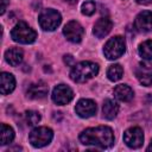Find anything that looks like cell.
I'll return each mask as SVG.
<instances>
[{
	"label": "cell",
	"instance_id": "1",
	"mask_svg": "<svg viewBox=\"0 0 152 152\" xmlns=\"http://www.w3.org/2000/svg\"><path fill=\"white\" fill-rule=\"evenodd\" d=\"M80 141L83 145H89L99 148L110 147L114 142V134L112 128L107 126H97L84 129L80 134Z\"/></svg>",
	"mask_w": 152,
	"mask_h": 152
},
{
	"label": "cell",
	"instance_id": "2",
	"mask_svg": "<svg viewBox=\"0 0 152 152\" xmlns=\"http://www.w3.org/2000/svg\"><path fill=\"white\" fill-rule=\"evenodd\" d=\"M97 72H99V65L96 63L84 61L74 65V68L70 71V77L74 82L82 83L96 76Z\"/></svg>",
	"mask_w": 152,
	"mask_h": 152
},
{
	"label": "cell",
	"instance_id": "3",
	"mask_svg": "<svg viewBox=\"0 0 152 152\" xmlns=\"http://www.w3.org/2000/svg\"><path fill=\"white\" fill-rule=\"evenodd\" d=\"M11 37L14 42L21 44H31L36 40L37 33L26 23L19 21L11 31Z\"/></svg>",
	"mask_w": 152,
	"mask_h": 152
},
{
	"label": "cell",
	"instance_id": "4",
	"mask_svg": "<svg viewBox=\"0 0 152 152\" xmlns=\"http://www.w3.org/2000/svg\"><path fill=\"white\" fill-rule=\"evenodd\" d=\"M125 50H126L125 39L121 36H115L106 43L103 48V53L108 59H116L124 55Z\"/></svg>",
	"mask_w": 152,
	"mask_h": 152
},
{
	"label": "cell",
	"instance_id": "5",
	"mask_svg": "<svg viewBox=\"0 0 152 152\" xmlns=\"http://www.w3.org/2000/svg\"><path fill=\"white\" fill-rule=\"evenodd\" d=\"M61 20H62L61 14L52 8L44 10L38 17L39 25L45 31H53L55 28H57L58 25L61 24Z\"/></svg>",
	"mask_w": 152,
	"mask_h": 152
},
{
	"label": "cell",
	"instance_id": "6",
	"mask_svg": "<svg viewBox=\"0 0 152 152\" xmlns=\"http://www.w3.org/2000/svg\"><path fill=\"white\" fill-rule=\"evenodd\" d=\"M53 138V132L49 127H37L32 129V132L28 135L30 142L34 147H43L51 142Z\"/></svg>",
	"mask_w": 152,
	"mask_h": 152
},
{
	"label": "cell",
	"instance_id": "7",
	"mask_svg": "<svg viewBox=\"0 0 152 152\" xmlns=\"http://www.w3.org/2000/svg\"><path fill=\"white\" fill-rule=\"evenodd\" d=\"M124 141L131 148H138L144 142V133L139 127H131L124 133Z\"/></svg>",
	"mask_w": 152,
	"mask_h": 152
},
{
	"label": "cell",
	"instance_id": "8",
	"mask_svg": "<svg viewBox=\"0 0 152 152\" xmlns=\"http://www.w3.org/2000/svg\"><path fill=\"white\" fill-rule=\"evenodd\" d=\"M83 33H84L83 27L80 25V23L75 20L69 21L63 28V34L68 40L72 43H80L83 38Z\"/></svg>",
	"mask_w": 152,
	"mask_h": 152
},
{
	"label": "cell",
	"instance_id": "9",
	"mask_svg": "<svg viewBox=\"0 0 152 152\" xmlns=\"http://www.w3.org/2000/svg\"><path fill=\"white\" fill-rule=\"evenodd\" d=\"M74 97V91L65 84H58L52 91V100L57 104H66Z\"/></svg>",
	"mask_w": 152,
	"mask_h": 152
},
{
	"label": "cell",
	"instance_id": "10",
	"mask_svg": "<svg viewBox=\"0 0 152 152\" xmlns=\"http://www.w3.org/2000/svg\"><path fill=\"white\" fill-rule=\"evenodd\" d=\"M135 76L142 86H152V63L141 62L135 69Z\"/></svg>",
	"mask_w": 152,
	"mask_h": 152
},
{
	"label": "cell",
	"instance_id": "11",
	"mask_svg": "<svg viewBox=\"0 0 152 152\" xmlns=\"http://www.w3.org/2000/svg\"><path fill=\"white\" fill-rule=\"evenodd\" d=\"M75 110L81 118H89L96 113V103L89 99H82L77 102Z\"/></svg>",
	"mask_w": 152,
	"mask_h": 152
},
{
	"label": "cell",
	"instance_id": "12",
	"mask_svg": "<svg viewBox=\"0 0 152 152\" xmlns=\"http://www.w3.org/2000/svg\"><path fill=\"white\" fill-rule=\"evenodd\" d=\"M134 26L140 32H148L152 30V12L142 11L140 12L134 20Z\"/></svg>",
	"mask_w": 152,
	"mask_h": 152
},
{
	"label": "cell",
	"instance_id": "13",
	"mask_svg": "<svg viewBox=\"0 0 152 152\" xmlns=\"http://www.w3.org/2000/svg\"><path fill=\"white\" fill-rule=\"evenodd\" d=\"M112 26H113V23H112L110 19H108V18H100L95 23V25H94L93 33L97 38H103L104 36H107L110 32Z\"/></svg>",
	"mask_w": 152,
	"mask_h": 152
},
{
	"label": "cell",
	"instance_id": "14",
	"mask_svg": "<svg viewBox=\"0 0 152 152\" xmlns=\"http://www.w3.org/2000/svg\"><path fill=\"white\" fill-rule=\"evenodd\" d=\"M49 91V87L46 86V83H44L43 81L32 83L28 88H27V96L30 99H43L48 95Z\"/></svg>",
	"mask_w": 152,
	"mask_h": 152
},
{
	"label": "cell",
	"instance_id": "15",
	"mask_svg": "<svg viewBox=\"0 0 152 152\" xmlns=\"http://www.w3.org/2000/svg\"><path fill=\"white\" fill-rule=\"evenodd\" d=\"M0 80H1V94L7 95V94L12 93L15 87L14 76L10 72H2L0 76Z\"/></svg>",
	"mask_w": 152,
	"mask_h": 152
},
{
	"label": "cell",
	"instance_id": "16",
	"mask_svg": "<svg viewBox=\"0 0 152 152\" xmlns=\"http://www.w3.org/2000/svg\"><path fill=\"white\" fill-rule=\"evenodd\" d=\"M23 57H24L23 51L19 48H11L5 52V58H6L7 63L11 64L12 66L19 65L23 61Z\"/></svg>",
	"mask_w": 152,
	"mask_h": 152
},
{
	"label": "cell",
	"instance_id": "17",
	"mask_svg": "<svg viewBox=\"0 0 152 152\" xmlns=\"http://www.w3.org/2000/svg\"><path fill=\"white\" fill-rule=\"evenodd\" d=\"M133 90L126 84H119L114 88V96L122 102H128L133 99Z\"/></svg>",
	"mask_w": 152,
	"mask_h": 152
},
{
	"label": "cell",
	"instance_id": "18",
	"mask_svg": "<svg viewBox=\"0 0 152 152\" xmlns=\"http://www.w3.org/2000/svg\"><path fill=\"white\" fill-rule=\"evenodd\" d=\"M118 112H119V106H118V103H116L115 101L108 99V100H106V101L103 102L102 113H103V116H104L106 119H108V120L114 119V118L116 116Z\"/></svg>",
	"mask_w": 152,
	"mask_h": 152
},
{
	"label": "cell",
	"instance_id": "19",
	"mask_svg": "<svg viewBox=\"0 0 152 152\" xmlns=\"http://www.w3.org/2000/svg\"><path fill=\"white\" fill-rule=\"evenodd\" d=\"M13 139H14V132L12 127L7 126L6 124H2L1 125V145H7L12 142Z\"/></svg>",
	"mask_w": 152,
	"mask_h": 152
},
{
	"label": "cell",
	"instance_id": "20",
	"mask_svg": "<svg viewBox=\"0 0 152 152\" xmlns=\"http://www.w3.org/2000/svg\"><path fill=\"white\" fill-rule=\"evenodd\" d=\"M122 74H124V69L120 64H113L107 70V76L110 81H119L122 77Z\"/></svg>",
	"mask_w": 152,
	"mask_h": 152
},
{
	"label": "cell",
	"instance_id": "21",
	"mask_svg": "<svg viewBox=\"0 0 152 152\" xmlns=\"http://www.w3.org/2000/svg\"><path fill=\"white\" fill-rule=\"evenodd\" d=\"M139 55L145 59H152V40H146L139 45Z\"/></svg>",
	"mask_w": 152,
	"mask_h": 152
},
{
	"label": "cell",
	"instance_id": "22",
	"mask_svg": "<svg viewBox=\"0 0 152 152\" xmlns=\"http://www.w3.org/2000/svg\"><path fill=\"white\" fill-rule=\"evenodd\" d=\"M25 118L28 126H34L40 121V114L34 110H27L25 113Z\"/></svg>",
	"mask_w": 152,
	"mask_h": 152
},
{
	"label": "cell",
	"instance_id": "23",
	"mask_svg": "<svg viewBox=\"0 0 152 152\" xmlns=\"http://www.w3.org/2000/svg\"><path fill=\"white\" fill-rule=\"evenodd\" d=\"M95 10H96V5L94 1H86L83 5H82V13L86 14V15H91L95 13Z\"/></svg>",
	"mask_w": 152,
	"mask_h": 152
},
{
	"label": "cell",
	"instance_id": "24",
	"mask_svg": "<svg viewBox=\"0 0 152 152\" xmlns=\"http://www.w3.org/2000/svg\"><path fill=\"white\" fill-rule=\"evenodd\" d=\"M74 62H75V59H74V57L71 56V55H65L64 56V63L66 64V65H74Z\"/></svg>",
	"mask_w": 152,
	"mask_h": 152
},
{
	"label": "cell",
	"instance_id": "25",
	"mask_svg": "<svg viewBox=\"0 0 152 152\" xmlns=\"http://www.w3.org/2000/svg\"><path fill=\"white\" fill-rule=\"evenodd\" d=\"M138 4H141V5H148L152 2V0H137Z\"/></svg>",
	"mask_w": 152,
	"mask_h": 152
},
{
	"label": "cell",
	"instance_id": "26",
	"mask_svg": "<svg viewBox=\"0 0 152 152\" xmlns=\"http://www.w3.org/2000/svg\"><path fill=\"white\" fill-rule=\"evenodd\" d=\"M1 4H2V7H1V14H4L5 13V11H6V1L5 0H1Z\"/></svg>",
	"mask_w": 152,
	"mask_h": 152
},
{
	"label": "cell",
	"instance_id": "27",
	"mask_svg": "<svg viewBox=\"0 0 152 152\" xmlns=\"http://www.w3.org/2000/svg\"><path fill=\"white\" fill-rule=\"evenodd\" d=\"M65 1H66L68 4H70V5H75V4L78 1V0H65Z\"/></svg>",
	"mask_w": 152,
	"mask_h": 152
},
{
	"label": "cell",
	"instance_id": "28",
	"mask_svg": "<svg viewBox=\"0 0 152 152\" xmlns=\"http://www.w3.org/2000/svg\"><path fill=\"white\" fill-rule=\"evenodd\" d=\"M147 151H152V141H151V144H150V146L147 147Z\"/></svg>",
	"mask_w": 152,
	"mask_h": 152
}]
</instances>
